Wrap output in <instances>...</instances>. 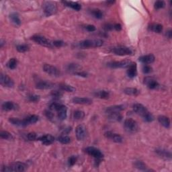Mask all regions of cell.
<instances>
[{
  "label": "cell",
  "mask_w": 172,
  "mask_h": 172,
  "mask_svg": "<svg viewBox=\"0 0 172 172\" xmlns=\"http://www.w3.org/2000/svg\"><path fill=\"white\" fill-rule=\"evenodd\" d=\"M165 6V3L163 1H155L154 4V7L156 10H159L163 8Z\"/></svg>",
  "instance_id": "obj_47"
},
{
  "label": "cell",
  "mask_w": 172,
  "mask_h": 172,
  "mask_svg": "<svg viewBox=\"0 0 172 172\" xmlns=\"http://www.w3.org/2000/svg\"><path fill=\"white\" fill-rule=\"evenodd\" d=\"M115 2H116L115 1H106V4L108 5H112Z\"/></svg>",
  "instance_id": "obj_58"
},
{
  "label": "cell",
  "mask_w": 172,
  "mask_h": 172,
  "mask_svg": "<svg viewBox=\"0 0 172 172\" xmlns=\"http://www.w3.org/2000/svg\"><path fill=\"white\" fill-rule=\"evenodd\" d=\"M144 83L150 89H157L159 86V83L154 78L151 77H146L144 79Z\"/></svg>",
  "instance_id": "obj_13"
},
{
  "label": "cell",
  "mask_w": 172,
  "mask_h": 172,
  "mask_svg": "<svg viewBox=\"0 0 172 172\" xmlns=\"http://www.w3.org/2000/svg\"><path fill=\"white\" fill-rule=\"evenodd\" d=\"M77 157H75V155H72V156H71L69 158V159H68V165H69V166L74 165L76 162H77Z\"/></svg>",
  "instance_id": "obj_48"
},
{
  "label": "cell",
  "mask_w": 172,
  "mask_h": 172,
  "mask_svg": "<svg viewBox=\"0 0 172 172\" xmlns=\"http://www.w3.org/2000/svg\"><path fill=\"white\" fill-rule=\"evenodd\" d=\"M103 29H104L106 32L111 31L114 29V25L110 23H107L104 24V26H103Z\"/></svg>",
  "instance_id": "obj_51"
},
{
  "label": "cell",
  "mask_w": 172,
  "mask_h": 172,
  "mask_svg": "<svg viewBox=\"0 0 172 172\" xmlns=\"http://www.w3.org/2000/svg\"><path fill=\"white\" fill-rule=\"evenodd\" d=\"M155 57L153 54H147V55L141 56L138 58V61L141 62L142 63H143L144 65L151 64L155 61Z\"/></svg>",
  "instance_id": "obj_16"
},
{
  "label": "cell",
  "mask_w": 172,
  "mask_h": 172,
  "mask_svg": "<svg viewBox=\"0 0 172 172\" xmlns=\"http://www.w3.org/2000/svg\"><path fill=\"white\" fill-rule=\"evenodd\" d=\"M86 30L88 32H94L96 30V28H95V26L92 25V24H89V25H87L86 26Z\"/></svg>",
  "instance_id": "obj_53"
},
{
  "label": "cell",
  "mask_w": 172,
  "mask_h": 172,
  "mask_svg": "<svg viewBox=\"0 0 172 172\" xmlns=\"http://www.w3.org/2000/svg\"><path fill=\"white\" fill-rule=\"evenodd\" d=\"M59 87H60V89L63 90V91H65L67 92H74L76 90L75 87L67 85V84H65V83L60 84Z\"/></svg>",
  "instance_id": "obj_32"
},
{
  "label": "cell",
  "mask_w": 172,
  "mask_h": 172,
  "mask_svg": "<svg viewBox=\"0 0 172 172\" xmlns=\"http://www.w3.org/2000/svg\"><path fill=\"white\" fill-rule=\"evenodd\" d=\"M51 95L53 98H55V99H59V98H61L63 96V94L62 92L59 91V90H54V91L51 92Z\"/></svg>",
  "instance_id": "obj_43"
},
{
  "label": "cell",
  "mask_w": 172,
  "mask_h": 172,
  "mask_svg": "<svg viewBox=\"0 0 172 172\" xmlns=\"http://www.w3.org/2000/svg\"><path fill=\"white\" fill-rule=\"evenodd\" d=\"M0 136H1V138L3 139H5V140H13V136L11 133H10L9 132H7V131H5V130H3L0 133Z\"/></svg>",
  "instance_id": "obj_38"
},
{
  "label": "cell",
  "mask_w": 172,
  "mask_h": 172,
  "mask_svg": "<svg viewBox=\"0 0 172 172\" xmlns=\"http://www.w3.org/2000/svg\"><path fill=\"white\" fill-rule=\"evenodd\" d=\"M108 118L113 122H121L122 120V116L120 112L111 113L108 114Z\"/></svg>",
  "instance_id": "obj_29"
},
{
  "label": "cell",
  "mask_w": 172,
  "mask_h": 172,
  "mask_svg": "<svg viewBox=\"0 0 172 172\" xmlns=\"http://www.w3.org/2000/svg\"><path fill=\"white\" fill-rule=\"evenodd\" d=\"M148 29L150 31L156 32V33H160L163 31V26L160 24L153 23L150 24L148 27Z\"/></svg>",
  "instance_id": "obj_28"
},
{
  "label": "cell",
  "mask_w": 172,
  "mask_h": 172,
  "mask_svg": "<svg viewBox=\"0 0 172 172\" xmlns=\"http://www.w3.org/2000/svg\"><path fill=\"white\" fill-rule=\"evenodd\" d=\"M73 102L77 104L81 105H90L92 103V100L88 98L75 97L73 98Z\"/></svg>",
  "instance_id": "obj_17"
},
{
  "label": "cell",
  "mask_w": 172,
  "mask_h": 172,
  "mask_svg": "<svg viewBox=\"0 0 172 172\" xmlns=\"http://www.w3.org/2000/svg\"><path fill=\"white\" fill-rule=\"evenodd\" d=\"M58 112V118L61 121H64L67 116V108L65 105H63Z\"/></svg>",
  "instance_id": "obj_27"
},
{
  "label": "cell",
  "mask_w": 172,
  "mask_h": 172,
  "mask_svg": "<svg viewBox=\"0 0 172 172\" xmlns=\"http://www.w3.org/2000/svg\"><path fill=\"white\" fill-rule=\"evenodd\" d=\"M112 52L114 54L119 56L132 55L134 53L132 48L125 46H114V47L112 48Z\"/></svg>",
  "instance_id": "obj_4"
},
{
  "label": "cell",
  "mask_w": 172,
  "mask_h": 172,
  "mask_svg": "<svg viewBox=\"0 0 172 172\" xmlns=\"http://www.w3.org/2000/svg\"><path fill=\"white\" fill-rule=\"evenodd\" d=\"M155 153L159 155V157L164 158L166 159H171V153L170 151H168V150L164 149H155Z\"/></svg>",
  "instance_id": "obj_20"
},
{
  "label": "cell",
  "mask_w": 172,
  "mask_h": 172,
  "mask_svg": "<svg viewBox=\"0 0 172 172\" xmlns=\"http://www.w3.org/2000/svg\"><path fill=\"white\" fill-rule=\"evenodd\" d=\"M63 4L66 6L72 8L73 10L75 11H80L81 9V5L80 4L75 1H63Z\"/></svg>",
  "instance_id": "obj_25"
},
{
  "label": "cell",
  "mask_w": 172,
  "mask_h": 172,
  "mask_svg": "<svg viewBox=\"0 0 172 172\" xmlns=\"http://www.w3.org/2000/svg\"><path fill=\"white\" fill-rule=\"evenodd\" d=\"M71 131V127H67L63 130V135H68Z\"/></svg>",
  "instance_id": "obj_57"
},
{
  "label": "cell",
  "mask_w": 172,
  "mask_h": 172,
  "mask_svg": "<svg viewBox=\"0 0 172 172\" xmlns=\"http://www.w3.org/2000/svg\"><path fill=\"white\" fill-rule=\"evenodd\" d=\"M28 99L31 102H38L40 100V96L36 94H31L28 96Z\"/></svg>",
  "instance_id": "obj_45"
},
{
  "label": "cell",
  "mask_w": 172,
  "mask_h": 172,
  "mask_svg": "<svg viewBox=\"0 0 172 172\" xmlns=\"http://www.w3.org/2000/svg\"><path fill=\"white\" fill-rule=\"evenodd\" d=\"M142 117H143L144 121L147 122H151L154 121L153 115L151 112H149V111Z\"/></svg>",
  "instance_id": "obj_42"
},
{
  "label": "cell",
  "mask_w": 172,
  "mask_h": 172,
  "mask_svg": "<svg viewBox=\"0 0 172 172\" xmlns=\"http://www.w3.org/2000/svg\"><path fill=\"white\" fill-rule=\"evenodd\" d=\"M16 49L20 53H25V52L29 50V46L28 45H26V44H22V45L16 46Z\"/></svg>",
  "instance_id": "obj_41"
},
{
  "label": "cell",
  "mask_w": 172,
  "mask_h": 172,
  "mask_svg": "<svg viewBox=\"0 0 172 172\" xmlns=\"http://www.w3.org/2000/svg\"><path fill=\"white\" fill-rule=\"evenodd\" d=\"M80 69V65L75 63H70L69 65H67V70L68 71L73 72V73L79 71V69Z\"/></svg>",
  "instance_id": "obj_34"
},
{
  "label": "cell",
  "mask_w": 172,
  "mask_h": 172,
  "mask_svg": "<svg viewBox=\"0 0 172 172\" xmlns=\"http://www.w3.org/2000/svg\"><path fill=\"white\" fill-rule=\"evenodd\" d=\"M152 71V67L149 65H144L143 67V72L144 74H149Z\"/></svg>",
  "instance_id": "obj_49"
},
{
  "label": "cell",
  "mask_w": 172,
  "mask_h": 172,
  "mask_svg": "<svg viewBox=\"0 0 172 172\" xmlns=\"http://www.w3.org/2000/svg\"><path fill=\"white\" fill-rule=\"evenodd\" d=\"M45 114L46 118L49 120H52L54 118V114L50 110H46L45 112Z\"/></svg>",
  "instance_id": "obj_52"
},
{
  "label": "cell",
  "mask_w": 172,
  "mask_h": 172,
  "mask_svg": "<svg viewBox=\"0 0 172 172\" xmlns=\"http://www.w3.org/2000/svg\"><path fill=\"white\" fill-rule=\"evenodd\" d=\"M53 45L54 46H55V47L60 48V47H61V46H64L65 42L63 41H62V40H54V41L53 42Z\"/></svg>",
  "instance_id": "obj_50"
},
{
  "label": "cell",
  "mask_w": 172,
  "mask_h": 172,
  "mask_svg": "<svg viewBox=\"0 0 172 172\" xmlns=\"http://www.w3.org/2000/svg\"><path fill=\"white\" fill-rule=\"evenodd\" d=\"M114 29L116 31H121L122 30V26L120 24H114Z\"/></svg>",
  "instance_id": "obj_55"
},
{
  "label": "cell",
  "mask_w": 172,
  "mask_h": 172,
  "mask_svg": "<svg viewBox=\"0 0 172 172\" xmlns=\"http://www.w3.org/2000/svg\"><path fill=\"white\" fill-rule=\"evenodd\" d=\"M127 74L129 78H135L137 75V66L135 63H131L130 65L127 67Z\"/></svg>",
  "instance_id": "obj_15"
},
{
  "label": "cell",
  "mask_w": 172,
  "mask_h": 172,
  "mask_svg": "<svg viewBox=\"0 0 172 172\" xmlns=\"http://www.w3.org/2000/svg\"><path fill=\"white\" fill-rule=\"evenodd\" d=\"M53 86H54L53 83L49 82V81H39V82H38L36 85V87L39 89H51Z\"/></svg>",
  "instance_id": "obj_21"
},
{
  "label": "cell",
  "mask_w": 172,
  "mask_h": 172,
  "mask_svg": "<svg viewBox=\"0 0 172 172\" xmlns=\"http://www.w3.org/2000/svg\"><path fill=\"white\" fill-rule=\"evenodd\" d=\"M39 141L42 142L43 144L45 145H50V144H53L54 141V138L51 135H45L42 136H40L39 138Z\"/></svg>",
  "instance_id": "obj_18"
},
{
  "label": "cell",
  "mask_w": 172,
  "mask_h": 172,
  "mask_svg": "<svg viewBox=\"0 0 172 172\" xmlns=\"http://www.w3.org/2000/svg\"><path fill=\"white\" fill-rule=\"evenodd\" d=\"M157 119L159 123L162 124L163 127H164L165 128H167V129L170 127L171 122H170V119L168 117L165 116L160 115L158 116Z\"/></svg>",
  "instance_id": "obj_24"
},
{
  "label": "cell",
  "mask_w": 172,
  "mask_h": 172,
  "mask_svg": "<svg viewBox=\"0 0 172 172\" xmlns=\"http://www.w3.org/2000/svg\"><path fill=\"white\" fill-rule=\"evenodd\" d=\"M133 110L135 111V112L139 114V115H141V116L144 115V114L148 112V110H147L145 106L139 103H134L133 106Z\"/></svg>",
  "instance_id": "obj_14"
},
{
  "label": "cell",
  "mask_w": 172,
  "mask_h": 172,
  "mask_svg": "<svg viewBox=\"0 0 172 172\" xmlns=\"http://www.w3.org/2000/svg\"><path fill=\"white\" fill-rule=\"evenodd\" d=\"M43 71L47 74L53 77H59L61 75V71L56 67L49 64H45L43 65Z\"/></svg>",
  "instance_id": "obj_9"
},
{
  "label": "cell",
  "mask_w": 172,
  "mask_h": 172,
  "mask_svg": "<svg viewBox=\"0 0 172 172\" xmlns=\"http://www.w3.org/2000/svg\"><path fill=\"white\" fill-rule=\"evenodd\" d=\"M85 117V112L81 110H76L73 113V118L77 121L82 120Z\"/></svg>",
  "instance_id": "obj_37"
},
{
  "label": "cell",
  "mask_w": 172,
  "mask_h": 172,
  "mask_svg": "<svg viewBox=\"0 0 172 172\" xmlns=\"http://www.w3.org/2000/svg\"><path fill=\"white\" fill-rule=\"evenodd\" d=\"M63 104H61V103H57V102H53L51 103V105L49 106V108L51 110H56L58 111L60 108H61V106Z\"/></svg>",
  "instance_id": "obj_44"
},
{
  "label": "cell",
  "mask_w": 172,
  "mask_h": 172,
  "mask_svg": "<svg viewBox=\"0 0 172 172\" xmlns=\"http://www.w3.org/2000/svg\"><path fill=\"white\" fill-rule=\"evenodd\" d=\"M165 36L169 39H171L172 37V31L171 29H169L167 32H165Z\"/></svg>",
  "instance_id": "obj_56"
},
{
  "label": "cell",
  "mask_w": 172,
  "mask_h": 172,
  "mask_svg": "<svg viewBox=\"0 0 172 172\" xmlns=\"http://www.w3.org/2000/svg\"><path fill=\"white\" fill-rule=\"evenodd\" d=\"M130 60H123L121 61H112L107 63V66L112 69H118V68H127L130 65Z\"/></svg>",
  "instance_id": "obj_7"
},
{
  "label": "cell",
  "mask_w": 172,
  "mask_h": 172,
  "mask_svg": "<svg viewBox=\"0 0 172 172\" xmlns=\"http://www.w3.org/2000/svg\"><path fill=\"white\" fill-rule=\"evenodd\" d=\"M104 136L107 138L110 139V140L117 143H122V141H123V138H122L121 135H120L119 134L112 132V131H107V132H106L104 133Z\"/></svg>",
  "instance_id": "obj_11"
},
{
  "label": "cell",
  "mask_w": 172,
  "mask_h": 172,
  "mask_svg": "<svg viewBox=\"0 0 172 172\" xmlns=\"http://www.w3.org/2000/svg\"><path fill=\"white\" fill-rule=\"evenodd\" d=\"M18 65V61L17 59L15 58L10 59L8 62L7 63V67L9 68L10 69H15Z\"/></svg>",
  "instance_id": "obj_36"
},
{
  "label": "cell",
  "mask_w": 172,
  "mask_h": 172,
  "mask_svg": "<svg viewBox=\"0 0 172 172\" xmlns=\"http://www.w3.org/2000/svg\"><path fill=\"white\" fill-rule=\"evenodd\" d=\"M32 40L39 45L45 46L47 48H53V42H51L46 37L40 36V35H35L32 37Z\"/></svg>",
  "instance_id": "obj_6"
},
{
  "label": "cell",
  "mask_w": 172,
  "mask_h": 172,
  "mask_svg": "<svg viewBox=\"0 0 172 172\" xmlns=\"http://www.w3.org/2000/svg\"><path fill=\"white\" fill-rule=\"evenodd\" d=\"M123 92L125 94L128 95H133V96H136L140 94V91L135 87H127L124 89Z\"/></svg>",
  "instance_id": "obj_30"
},
{
  "label": "cell",
  "mask_w": 172,
  "mask_h": 172,
  "mask_svg": "<svg viewBox=\"0 0 172 172\" xmlns=\"http://www.w3.org/2000/svg\"><path fill=\"white\" fill-rule=\"evenodd\" d=\"M10 20L12 22V23L15 24L16 26H20L21 25V20L20 17H19V15L17 13L13 12L10 14Z\"/></svg>",
  "instance_id": "obj_31"
},
{
  "label": "cell",
  "mask_w": 172,
  "mask_h": 172,
  "mask_svg": "<svg viewBox=\"0 0 172 172\" xmlns=\"http://www.w3.org/2000/svg\"><path fill=\"white\" fill-rule=\"evenodd\" d=\"M42 9L46 16H51L55 14L57 12V5L53 1H44Z\"/></svg>",
  "instance_id": "obj_3"
},
{
  "label": "cell",
  "mask_w": 172,
  "mask_h": 172,
  "mask_svg": "<svg viewBox=\"0 0 172 172\" xmlns=\"http://www.w3.org/2000/svg\"><path fill=\"white\" fill-rule=\"evenodd\" d=\"M124 105H115V106H112L110 107L106 108V113L111 114V113H117V112H121V111L124 110Z\"/></svg>",
  "instance_id": "obj_19"
},
{
  "label": "cell",
  "mask_w": 172,
  "mask_h": 172,
  "mask_svg": "<svg viewBox=\"0 0 172 172\" xmlns=\"http://www.w3.org/2000/svg\"><path fill=\"white\" fill-rule=\"evenodd\" d=\"M27 138H28L29 141H36L39 140V136H38L36 133H30L28 134V135H27Z\"/></svg>",
  "instance_id": "obj_46"
},
{
  "label": "cell",
  "mask_w": 172,
  "mask_h": 172,
  "mask_svg": "<svg viewBox=\"0 0 172 172\" xmlns=\"http://www.w3.org/2000/svg\"><path fill=\"white\" fill-rule=\"evenodd\" d=\"M124 127L125 130L129 133H135L138 130L137 122L131 118H127L125 120L124 122Z\"/></svg>",
  "instance_id": "obj_5"
},
{
  "label": "cell",
  "mask_w": 172,
  "mask_h": 172,
  "mask_svg": "<svg viewBox=\"0 0 172 172\" xmlns=\"http://www.w3.org/2000/svg\"><path fill=\"white\" fill-rule=\"evenodd\" d=\"M134 166L135 168L138 169L140 170H146L147 165L144 162H141V161H136L135 163H134Z\"/></svg>",
  "instance_id": "obj_40"
},
{
  "label": "cell",
  "mask_w": 172,
  "mask_h": 172,
  "mask_svg": "<svg viewBox=\"0 0 172 172\" xmlns=\"http://www.w3.org/2000/svg\"><path fill=\"white\" fill-rule=\"evenodd\" d=\"M4 41L3 40H1V43H0V46H1V48L3 47V45H4Z\"/></svg>",
  "instance_id": "obj_59"
},
{
  "label": "cell",
  "mask_w": 172,
  "mask_h": 172,
  "mask_svg": "<svg viewBox=\"0 0 172 172\" xmlns=\"http://www.w3.org/2000/svg\"><path fill=\"white\" fill-rule=\"evenodd\" d=\"M91 13L92 15L94 16L95 18L96 19H102L103 16V13L102 12V10H100V9H93L91 10Z\"/></svg>",
  "instance_id": "obj_33"
},
{
  "label": "cell",
  "mask_w": 172,
  "mask_h": 172,
  "mask_svg": "<svg viewBox=\"0 0 172 172\" xmlns=\"http://www.w3.org/2000/svg\"><path fill=\"white\" fill-rule=\"evenodd\" d=\"M10 122H11L12 124L15 125V126L18 127H25L24 122V120H20L16 118H10L9 119Z\"/></svg>",
  "instance_id": "obj_35"
},
{
  "label": "cell",
  "mask_w": 172,
  "mask_h": 172,
  "mask_svg": "<svg viewBox=\"0 0 172 172\" xmlns=\"http://www.w3.org/2000/svg\"><path fill=\"white\" fill-rule=\"evenodd\" d=\"M27 169V165L22 162L12 163L8 166H4L1 169V171L10 172V171H24Z\"/></svg>",
  "instance_id": "obj_2"
},
{
  "label": "cell",
  "mask_w": 172,
  "mask_h": 172,
  "mask_svg": "<svg viewBox=\"0 0 172 172\" xmlns=\"http://www.w3.org/2000/svg\"><path fill=\"white\" fill-rule=\"evenodd\" d=\"M75 135L78 141H83L87 136L86 127L83 124H80L76 127Z\"/></svg>",
  "instance_id": "obj_10"
},
{
  "label": "cell",
  "mask_w": 172,
  "mask_h": 172,
  "mask_svg": "<svg viewBox=\"0 0 172 172\" xmlns=\"http://www.w3.org/2000/svg\"><path fill=\"white\" fill-rule=\"evenodd\" d=\"M58 141L62 144H69L70 143L71 138L69 137V136H68L67 135H62L58 138Z\"/></svg>",
  "instance_id": "obj_39"
},
{
  "label": "cell",
  "mask_w": 172,
  "mask_h": 172,
  "mask_svg": "<svg viewBox=\"0 0 172 172\" xmlns=\"http://www.w3.org/2000/svg\"><path fill=\"white\" fill-rule=\"evenodd\" d=\"M86 152L90 156H92L95 158V159H102L103 157V154L100 149H98L94 147H88L86 149Z\"/></svg>",
  "instance_id": "obj_8"
},
{
  "label": "cell",
  "mask_w": 172,
  "mask_h": 172,
  "mask_svg": "<svg viewBox=\"0 0 172 172\" xmlns=\"http://www.w3.org/2000/svg\"><path fill=\"white\" fill-rule=\"evenodd\" d=\"M0 83H1V86L6 87H12L13 85H14V82H13V81L12 79H11L9 76L3 74V73H1Z\"/></svg>",
  "instance_id": "obj_12"
},
{
  "label": "cell",
  "mask_w": 172,
  "mask_h": 172,
  "mask_svg": "<svg viewBox=\"0 0 172 172\" xmlns=\"http://www.w3.org/2000/svg\"><path fill=\"white\" fill-rule=\"evenodd\" d=\"M39 117L37 115H31L28 117H27L25 119H24V122L25 127L28 126L29 124H34L39 121Z\"/></svg>",
  "instance_id": "obj_26"
},
{
  "label": "cell",
  "mask_w": 172,
  "mask_h": 172,
  "mask_svg": "<svg viewBox=\"0 0 172 172\" xmlns=\"http://www.w3.org/2000/svg\"><path fill=\"white\" fill-rule=\"evenodd\" d=\"M75 75L80 76V77H87V73L84 72V71H77L74 73Z\"/></svg>",
  "instance_id": "obj_54"
},
{
  "label": "cell",
  "mask_w": 172,
  "mask_h": 172,
  "mask_svg": "<svg viewBox=\"0 0 172 172\" xmlns=\"http://www.w3.org/2000/svg\"><path fill=\"white\" fill-rule=\"evenodd\" d=\"M103 45V41L101 39H87L78 43V46L80 48L86 49L89 48L100 47Z\"/></svg>",
  "instance_id": "obj_1"
},
{
  "label": "cell",
  "mask_w": 172,
  "mask_h": 172,
  "mask_svg": "<svg viewBox=\"0 0 172 172\" xmlns=\"http://www.w3.org/2000/svg\"><path fill=\"white\" fill-rule=\"evenodd\" d=\"M110 92L107 90H99V91H97L94 93V96L98 98H100V99H103V100H107L110 98Z\"/></svg>",
  "instance_id": "obj_23"
},
{
  "label": "cell",
  "mask_w": 172,
  "mask_h": 172,
  "mask_svg": "<svg viewBox=\"0 0 172 172\" xmlns=\"http://www.w3.org/2000/svg\"><path fill=\"white\" fill-rule=\"evenodd\" d=\"M1 107L4 111H10L18 109L17 104H16L15 103L12 102H10V101H7V102L3 103Z\"/></svg>",
  "instance_id": "obj_22"
}]
</instances>
